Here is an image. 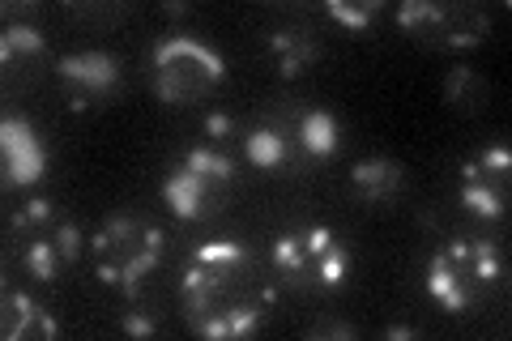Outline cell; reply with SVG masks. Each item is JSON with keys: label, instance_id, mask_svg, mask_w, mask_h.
I'll list each match as a JSON object with an SVG mask.
<instances>
[{"label": "cell", "instance_id": "7c38bea8", "mask_svg": "<svg viewBox=\"0 0 512 341\" xmlns=\"http://www.w3.org/2000/svg\"><path fill=\"white\" fill-rule=\"evenodd\" d=\"M500 184H504V180H500ZM457 201H461V209H466V214L483 218V222L504 218V192L495 188V175H487V171H478V167H474V158L461 162Z\"/></svg>", "mask_w": 512, "mask_h": 341}, {"label": "cell", "instance_id": "7a4b0ae2", "mask_svg": "<svg viewBox=\"0 0 512 341\" xmlns=\"http://www.w3.org/2000/svg\"><path fill=\"white\" fill-rule=\"evenodd\" d=\"M269 261L282 273V282L303 295H333L350 278V248L329 226H291L274 239Z\"/></svg>", "mask_w": 512, "mask_h": 341}, {"label": "cell", "instance_id": "8fae6325", "mask_svg": "<svg viewBox=\"0 0 512 341\" xmlns=\"http://www.w3.org/2000/svg\"><path fill=\"white\" fill-rule=\"evenodd\" d=\"M265 299L261 303H235V307H222V312H210V316H197L188 320V329L197 337H214V341H227V337H248L265 324Z\"/></svg>", "mask_w": 512, "mask_h": 341}, {"label": "cell", "instance_id": "484cf974", "mask_svg": "<svg viewBox=\"0 0 512 341\" xmlns=\"http://www.w3.org/2000/svg\"><path fill=\"white\" fill-rule=\"evenodd\" d=\"M231 133H235V120L227 116V111H210V116H205V137L222 141V137H231Z\"/></svg>", "mask_w": 512, "mask_h": 341}, {"label": "cell", "instance_id": "603a6c76", "mask_svg": "<svg viewBox=\"0 0 512 341\" xmlns=\"http://www.w3.org/2000/svg\"><path fill=\"white\" fill-rule=\"evenodd\" d=\"M52 239H56V248H60V256L64 261H77L82 256V231H77V222H69V218H60L56 226H52Z\"/></svg>", "mask_w": 512, "mask_h": 341}, {"label": "cell", "instance_id": "8992f818", "mask_svg": "<svg viewBox=\"0 0 512 341\" xmlns=\"http://www.w3.org/2000/svg\"><path fill=\"white\" fill-rule=\"evenodd\" d=\"M56 73L64 81V90H69V107L73 111H86L94 103H107L111 94L120 86V60L111 52H99V47H90V52H73V56H60Z\"/></svg>", "mask_w": 512, "mask_h": 341}, {"label": "cell", "instance_id": "3957f363", "mask_svg": "<svg viewBox=\"0 0 512 341\" xmlns=\"http://www.w3.org/2000/svg\"><path fill=\"white\" fill-rule=\"evenodd\" d=\"M227 81V60L205 39L188 30H171L150 52V86L163 103H197Z\"/></svg>", "mask_w": 512, "mask_h": 341}, {"label": "cell", "instance_id": "9c48e42d", "mask_svg": "<svg viewBox=\"0 0 512 341\" xmlns=\"http://www.w3.org/2000/svg\"><path fill=\"white\" fill-rule=\"evenodd\" d=\"M56 337L60 320L47 307L26 295V290H5V341H26V337Z\"/></svg>", "mask_w": 512, "mask_h": 341}, {"label": "cell", "instance_id": "5bb4252c", "mask_svg": "<svg viewBox=\"0 0 512 341\" xmlns=\"http://www.w3.org/2000/svg\"><path fill=\"white\" fill-rule=\"evenodd\" d=\"M269 52L278 56L282 77H299L320 56V47L303 26H278V30H269Z\"/></svg>", "mask_w": 512, "mask_h": 341}, {"label": "cell", "instance_id": "d6986e66", "mask_svg": "<svg viewBox=\"0 0 512 341\" xmlns=\"http://www.w3.org/2000/svg\"><path fill=\"white\" fill-rule=\"evenodd\" d=\"M380 0H363V5H346V0H325V13L333 22H342L350 35H367L372 30V22L380 18Z\"/></svg>", "mask_w": 512, "mask_h": 341}, {"label": "cell", "instance_id": "6da1fadb", "mask_svg": "<svg viewBox=\"0 0 512 341\" xmlns=\"http://www.w3.org/2000/svg\"><path fill=\"white\" fill-rule=\"evenodd\" d=\"M163 248H167V235L154 222H141L137 214H111L90 235L94 278L111 290H120L128 303H137L141 282L163 265Z\"/></svg>", "mask_w": 512, "mask_h": 341}, {"label": "cell", "instance_id": "ba28073f", "mask_svg": "<svg viewBox=\"0 0 512 341\" xmlns=\"http://www.w3.org/2000/svg\"><path fill=\"white\" fill-rule=\"evenodd\" d=\"M0 150H5V180L9 188H35L47 171V145L26 116L0 120Z\"/></svg>", "mask_w": 512, "mask_h": 341}, {"label": "cell", "instance_id": "2e32d148", "mask_svg": "<svg viewBox=\"0 0 512 341\" xmlns=\"http://www.w3.org/2000/svg\"><path fill=\"white\" fill-rule=\"evenodd\" d=\"M22 265H26V273H30V278L47 286V282H56V278H60V269L69 265V261H64V256H60V248H56L52 231H43V235H35V239L26 243V252H22Z\"/></svg>", "mask_w": 512, "mask_h": 341}, {"label": "cell", "instance_id": "83f0119b", "mask_svg": "<svg viewBox=\"0 0 512 341\" xmlns=\"http://www.w3.org/2000/svg\"><path fill=\"white\" fill-rule=\"evenodd\" d=\"M163 13H167V18H184V13H188V5H184V0H167V5H163Z\"/></svg>", "mask_w": 512, "mask_h": 341}, {"label": "cell", "instance_id": "5b68a950", "mask_svg": "<svg viewBox=\"0 0 512 341\" xmlns=\"http://www.w3.org/2000/svg\"><path fill=\"white\" fill-rule=\"evenodd\" d=\"M397 26L427 39L431 47H474L487 39V13L461 9V5H436V0H406L397 9Z\"/></svg>", "mask_w": 512, "mask_h": 341}, {"label": "cell", "instance_id": "cb8c5ba5", "mask_svg": "<svg viewBox=\"0 0 512 341\" xmlns=\"http://www.w3.org/2000/svg\"><path fill=\"white\" fill-rule=\"evenodd\" d=\"M359 329L355 324H346V320H320V324H312L308 329V337H338V341H350Z\"/></svg>", "mask_w": 512, "mask_h": 341}, {"label": "cell", "instance_id": "277c9868", "mask_svg": "<svg viewBox=\"0 0 512 341\" xmlns=\"http://www.w3.org/2000/svg\"><path fill=\"white\" fill-rule=\"evenodd\" d=\"M231 175H235V162L222 150H214V145H192L163 180V201L171 205V214L180 222H197L210 214V201L218 197V188L231 184Z\"/></svg>", "mask_w": 512, "mask_h": 341}, {"label": "cell", "instance_id": "9a60e30c", "mask_svg": "<svg viewBox=\"0 0 512 341\" xmlns=\"http://www.w3.org/2000/svg\"><path fill=\"white\" fill-rule=\"evenodd\" d=\"M244 154H248L252 167L274 171V167H282V162L291 158V133H286L282 124H256L252 133L244 137Z\"/></svg>", "mask_w": 512, "mask_h": 341}, {"label": "cell", "instance_id": "4316f807", "mask_svg": "<svg viewBox=\"0 0 512 341\" xmlns=\"http://www.w3.org/2000/svg\"><path fill=\"white\" fill-rule=\"evenodd\" d=\"M384 337H393V341H414V337H419V329H414V324H389V329H384Z\"/></svg>", "mask_w": 512, "mask_h": 341}, {"label": "cell", "instance_id": "52a82bcc", "mask_svg": "<svg viewBox=\"0 0 512 341\" xmlns=\"http://www.w3.org/2000/svg\"><path fill=\"white\" fill-rule=\"evenodd\" d=\"M423 290L436 299L444 312H470L478 299V286L466 269V239H448L436 252L427 256V273H423Z\"/></svg>", "mask_w": 512, "mask_h": 341}, {"label": "cell", "instance_id": "e0dca14e", "mask_svg": "<svg viewBox=\"0 0 512 341\" xmlns=\"http://www.w3.org/2000/svg\"><path fill=\"white\" fill-rule=\"evenodd\" d=\"M466 269L478 290H487L495 282H504V256L491 239H466Z\"/></svg>", "mask_w": 512, "mask_h": 341}, {"label": "cell", "instance_id": "7402d4cb", "mask_svg": "<svg viewBox=\"0 0 512 341\" xmlns=\"http://www.w3.org/2000/svg\"><path fill=\"white\" fill-rule=\"evenodd\" d=\"M474 167L487 171V175H495V180H508V171H512V150H508V145H487V150L474 154Z\"/></svg>", "mask_w": 512, "mask_h": 341}, {"label": "cell", "instance_id": "4fadbf2b", "mask_svg": "<svg viewBox=\"0 0 512 341\" xmlns=\"http://www.w3.org/2000/svg\"><path fill=\"white\" fill-rule=\"evenodd\" d=\"M350 184H355V192L367 205H384L402 192V167L393 158H363L350 171Z\"/></svg>", "mask_w": 512, "mask_h": 341}, {"label": "cell", "instance_id": "d4e9b609", "mask_svg": "<svg viewBox=\"0 0 512 341\" xmlns=\"http://www.w3.org/2000/svg\"><path fill=\"white\" fill-rule=\"evenodd\" d=\"M154 329L158 324L150 316H141V312H124L120 316V333H128V337H154Z\"/></svg>", "mask_w": 512, "mask_h": 341}, {"label": "cell", "instance_id": "ac0fdd59", "mask_svg": "<svg viewBox=\"0 0 512 341\" xmlns=\"http://www.w3.org/2000/svg\"><path fill=\"white\" fill-rule=\"evenodd\" d=\"M43 52V30L30 22H9L5 35H0V60L13 64L22 56H39Z\"/></svg>", "mask_w": 512, "mask_h": 341}, {"label": "cell", "instance_id": "44dd1931", "mask_svg": "<svg viewBox=\"0 0 512 341\" xmlns=\"http://www.w3.org/2000/svg\"><path fill=\"white\" fill-rule=\"evenodd\" d=\"M478 99H483V81H478V73L466 69V64L448 69V103L453 107H474Z\"/></svg>", "mask_w": 512, "mask_h": 341}, {"label": "cell", "instance_id": "30bf717a", "mask_svg": "<svg viewBox=\"0 0 512 341\" xmlns=\"http://www.w3.org/2000/svg\"><path fill=\"white\" fill-rule=\"evenodd\" d=\"M295 145L303 154H308L312 162H329L333 154H338V145H342V124L338 116H333L329 107H308V111H299V120H295Z\"/></svg>", "mask_w": 512, "mask_h": 341}, {"label": "cell", "instance_id": "ffe728a7", "mask_svg": "<svg viewBox=\"0 0 512 341\" xmlns=\"http://www.w3.org/2000/svg\"><path fill=\"white\" fill-rule=\"evenodd\" d=\"M52 222H56V205H52V201H43V197L26 201L18 214L9 218V226H13L18 235H43V231H52Z\"/></svg>", "mask_w": 512, "mask_h": 341}]
</instances>
